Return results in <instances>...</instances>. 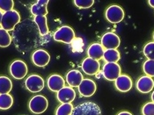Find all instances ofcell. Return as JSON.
Instances as JSON below:
<instances>
[{"mask_svg": "<svg viewBox=\"0 0 154 115\" xmlns=\"http://www.w3.org/2000/svg\"><path fill=\"white\" fill-rule=\"evenodd\" d=\"M9 71L13 78L20 80L26 76L28 69L27 65L22 60H15L11 63Z\"/></svg>", "mask_w": 154, "mask_h": 115, "instance_id": "obj_5", "label": "cell"}, {"mask_svg": "<svg viewBox=\"0 0 154 115\" xmlns=\"http://www.w3.org/2000/svg\"><path fill=\"white\" fill-rule=\"evenodd\" d=\"M122 69L118 63L107 62L103 66L102 74L103 77L108 81H116L121 76Z\"/></svg>", "mask_w": 154, "mask_h": 115, "instance_id": "obj_8", "label": "cell"}, {"mask_svg": "<svg viewBox=\"0 0 154 115\" xmlns=\"http://www.w3.org/2000/svg\"><path fill=\"white\" fill-rule=\"evenodd\" d=\"M117 115H132V113H131L130 112H121Z\"/></svg>", "mask_w": 154, "mask_h": 115, "instance_id": "obj_31", "label": "cell"}, {"mask_svg": "<svg viewBox=\"0 0 154 115\" xmlns=\"http://www.w3.org/2000/svg\"><path fill=\"white\" fill-rule=\"evenodd\" d=\"M152 102L154 103V91L152 93Z\"/></svg>", "mask_w": 154, "mask_h": 115, "instance_id": "obj_34", "label": "cell"}, {"mask_svg": "<svg viewBox=\"0 0 154 115\" xmlns=\"http://www.w3.org/2000/svg\"><path fill=\"white\" fill-rule=\"evenodd\" d=\"M104 53H105L104 47L100 43H93L87 48L88 57L93 58V59L97 60V61L103 58Z\"/></svg>", "mask_w": 154, "mask_h": 115, "instance_id": "obj_19", "label": "cell"}, {"mask_svg": "<svg viewBox=\"0 0 154 115\" xmlns=\"http://www.w3.org/2000/svg\"><path fill=\"white\" fill-rule=\"evenodd\" d=\"M12 83L11 79L7 77H0V95L1 94H9L12 91Z\"/></svg>", "mask_w": 154, "mask_h": 115, "instance_id": "obj_22", "label": "cell"}, {"mask_svg": "<svg viewBox=\"0 0 154 115\" xmlns=\"http://www.w3.org/2000/svg\"><path fill=\"white\" fill-rule=\"evenodd\" d=\"M143 70L148 77H154V60H147L143 64Z\"/></svg>", "mask_w": 154, "mask_h": 115, "instance_id": "obj_26", "label": "cell"}, {"mask_svg": "<svg viewBox=\"0 0 154 115\" xmlns=\"http://www.w3.org/2000/svg\"><path fill=\"white\" fill-rule=\"evenodd\" d=\"M71 115H102L100 106L96 103L87 101L74 107Z\"/></svg>", "mask_w": 154, "mask_h": 115, "instance_id": "obj_1", "label": "cell"}, {"mask_svg": "<svg viewBox=\"0 0 154 115\" xmlns=\"http://www.w3.org/2000/svg\"><path fill=\"white\" fill-rule=\"evenodd\" d=\"M34 21L37 25L41 35L44 36L48 34V27L46 16H36L34 19Z\"/></svg>", "mask_w": 154, "mask_h": 115, "instance_id": "obj_20", "label": "cell"}, {"mask_svg": "<svg viewBox=\"0 0 154 115\" xmlns=\"http://www.w3.org/2000/svg\"><path fill=\"white\" fill-rule=\"evenodd\" d=\"M13 104V98L10 94L0 95V110H8Z\"/></svg>", "mask_w": 154, "mask_h": 115, "instance_id": "obj_23", "label": "cell"}, {"mask_svg": "<svg viewBox=\"0 0 154 115\" xmlns=\"http://www.w3.org/2000/svg\"><path fill=\"white\" fill-rule=\"evenodd\" d=\"M73 109L74 107L71 103L61 104L57 108L56 115H71Z\"/></svg>", "mask_w": 154, "mask_h": 115, "instance_id": "obj_25", "label": "cell"}, {"mask_svg": "<svg viewBox=\"0 0 154 115\" xmlns=\"http://www.w3.org/2000/svg\"><path fill=\"white\" fill-rule=\"evenodd\" d=\"M79 92L82 97H91L96 92V83L94 81L89 78H85L82 81L80 85L78 87Z\"/></svg>", "mask_w": 154, "mask_h": 115, "instance_id": "obj_12", "label": "cell"}, {"mask_svg": "<svg viewBox=\"0 0 154 115\" xmlns=\"http://www.w3.org/2000/svg\"><path fill=\"white\" fill-rule=\"evenodd\" d=\"M143 115H154V103L148 102L142 107Z\"/></svg>", "mask_w": 154, "mask_h": 115, "instance_id": "obj_30", "label": "cell"}, {"mask_svg": "<svg viewBox=\"0 0 154 115\" xmlns=\"http://www.w3.org/2000/svg\"><path fill=\"white\" fill-rule=\"evenodd\" d=\"M106 19L108 22L112 24L120 23L124 19V11L117 5H112L106 10Z\"/></svg>", "mask_w": 154, "mask_h": 115, "instance_id": "obj_6", "label": "cell"}, {"mask_svg": "<svg viewBox=\"0 0 154 115\" xmlns=\"http://www.w3.org/2000/svg\"><path fill=\"white\" fill-rule=\"evenodd\" d=\"M143 52L144 56L148 60H154V41L149 42L143 47Z\"/></svg>", "mask_w": 154, "mask_h": 115, "instance_id": "obj_27", "label": "cell"}, {"mask_svg": "<svg viewBox=\"0 0 154 115\" xmlns=\"http://www.w3.org/2000/svg\"><path fill=\"white\" fill-rule=\"evenodd\" d=\"M74 4L77 7L80 9H87L93 6V5L94 4V0H75Z\"/></svg>", "mask_w": 154, "mask_h": 115, "instance_id": "obj_29", "label": "cell"}, {"mask_svg": "<svg viewBox=\"0 0 154 115\" xmlns=\"http://www.w3.org/2000/svg\"><path fill=\"white\" fill-rule=\"evenodd\" d=\"M26 88L30 92L36 93L41 92L44 88V80L43 78L36 74H32L25 81Z\"/></svg>", "mask_w": 154, "mask_h": 115, "instance_id": "obj_7", "label": "cell"}, {"mask_svg": "<svg viewBox=\"0 0 154 115\" xmlns=\"http://www.w3.org/2000/svg\"><path fill=\"white\" fill-rule=\"evenodd\" d=\"M48 101L43 95L34 96L28 103L29 110L35 114H41L47 110Z\"/></svg>", "mask_w": 154, "mask_h": 115, "instance_id": "obj_3", "label": "cell"}, {"mask_svg": "<svg viewBox=\"0 0 154 115\" xmlns=\"http://www.w3.org/2000/svg\"><path fill=\"white\" fill-rule=\"evenodd\" d=\"M50 61V55L44 49H37L32 55L33 63L40 68L47 66Z\"/></svg>", "mask_w": 154, "mask_h": 115, "instance_id": "obj_10", "label": "cell"}, {"mask_svg": "<svg viewBox=\"0 0 154 115\" xmlns=\"http://www.w3.org/2000/svg\"><path fill=\"white\" fill-rule=\"evenodd\" d=\"M48 0H38L35 4L32 5V6L30 8V12L35 17L46 16L48 14Z\"/></svg>", "mask_w": 154, "mask_h": 115, "instance_id": "obj_18", "label": "cell"}, {"mask_svg": "<svg viewBox=\"0 0 154 115\" xmlns=\"http://www.w3.org/2000/svg\"><path fill=\"white\" fill-rule=\"evenodd\" d=\"M121 44V40L115 33H106L101 37V45L106 50L108 49H117Z\"/></svg>", "mask_w": 154, "mask_h": 115, "instance_id": "obj_9", "label": "cell"}, {"mask_svg": "<svg viewBox=\"0 0 154 115\" xmlns=\"http://www.w3.org/2000/svg\"><path fill=\"white\" fill-rule=\"evenodd\" d=\"M20 22V13L15 10H12L9 12H4L1 26L3 29L9 32V31H12L14 27Z\"/></svg>", "mask_w": 154, "mask_h": 115, "instance_id": "obj_2", "label": "cell"}, {"mask_svg": "<svg viewBox=\"0 0 154 115\" xmlns=\"http://www.w3.org/2000/svg\"><path fill=\"white\" fill-rule=\"evenodd\" d=\"M12 43V38L10 34L3 29L2 27L0 28V47H7L11 45Z\"/></svg>", "mask_w": 154, "mask_h": 115, "instance_id": "obj_24", "label": "cell"}, {"mask_svg": "<svg viewBox=\"0 0 154 115\" xmlns=\"http://www.w3.org/2000/svg\"><path fill=\"white\" fill-rule=\"evenodd\" d=\"M65 80L68 83V84L71 87H79L80 83L84 80L82 73L78 69H72L70 70L65 77Z\"/></svg>", "mask_w": 154, "mask_h": 115, "instance_id": "obj_16", "label": "cell"}, {"mask_svg": "<svg viewBox=\"0 0 154 115\" xmlns=\"http://www.w3.org/2000/svg\"><path fill=\"white\" fill-rule=\"evenodd\" d=\"M148 4L150 5V6H152V7L154 8V0H149L148 1Z\"/></svg>", "mask_w": 154, "mask_h": 115, "instance_id": "obj_32", "label": "cell"}, {"mask_svg": "<svg viewBox=\"0 0 154 115\" xmlns=\"http://www.w3.org/2000/svg\"><path fill=\"white\" fill-rule=\"evenodd\" d=\"M76 98V92L71 86H64L57 92V98L60 103H71Z\"/></svg>", "mask_w": 154, "mask_h": 115, "instance_id": "obj_13", "label": "cell"}, {"mask_svg": "<svg viewBox=\"0 0 154 115\" xmlns=\"http://www.w3.org/2000/svg\"><path fill=\"white\" fill-rule=\"evenodd\" d=\"M81 68L84 72L88 76H94L99 71L100 68V63L99 61L94 60L93 58L87 57L84 59L81 64Z\"/></svg>", "mask_w": 154, "mask_h": 115, "instance_id": "obj_11", "label": "cell"}, {"mask_svg": "<svg viewBox=\"0 0 154 115\" xmlns=\"http://www.w3.org/2000/svg\"><path fill=\"white\" fill-rule=\"evenodd\" d=\"M153 41H154V34H153Z\"/></svg>", "mask_w": 154, "mask_h": 115, "instance_id": "obj_35", "label": "cell"}, {"mask_svg": "<svg viewBox=\"0 0 154 115\" xmlns=\"http://www.w3.org/2000/svg\"><path fill=\"white\" fill-rule=\"evenodd\" d=\"M103 58L107 62L117 63V62L121 58V55L117 49H108V50H105Z\"/></svg>", "mask_w": 154, "mask_h": 115, "instance_id": "obj_21", "label": "cell"}, {"mask_svg": "<svg viewBox=\"0 0 154 115\" xmlns=\"http://www.w3.org/2000/svg\"><path fill=\"white\" fill-rule=\"evenodd\" d=\"M75 39L74 30L69 26H62L54 34V40L56 41L71 44Z\"/></svg>", "mask_w": 154, "mask_h": 115, "instance_id": "obj_4", "label": "cell"}, {"mask_svg": "<svg viewBox=\"0 0 154 115\" xmlns=\"http://www.w3.org/2000/svg\"><path fill=\"white\" fill-rule=\"evenodd\" d=\"M133 83L131 78L128 75H121L115 81L116 88L121 92H127L131 91Z\"/></svg>", "mask_w": 154, "mask_h": 115, "instance_id": "obj_17", "label": "cell"}, {"mask_svg": "<svg viewBox=\"0 0 154 115\" xmlns=\"http://www.w3.org/2000/svg\"><path fill=\"white\" fill-rule=\"evenodd\" d=\"M136 87L137 91L141 93H144V94L149 93L152 92L154 88V81L151 77L143 76L137 81Z\"/></svg>", "mask_w": 154, "mask_h": 115, "instance_id": "obj_15", "label": "cell"}, {"mask_svg": "<svg viewBox=\"0 0 154 115\" xmlns=\"http://www.w3.org/2000/svg\"><path fill=\"white\" fill-rule=\"evenodd\" d=\"M3 15H4V12L2 11H0V26H1V22H2V19H3Z\"/></svg>", "mask_w": 154, "mask_h": 115, "instance_id": "obj_33", "label": "cell"}, {"mask_svg": "<svg viewBox=\"0 0 154 115\" xmlns=\"http://www.w3.org/2000/svg\"><path fill=\"white\" fill-rule=\"evenodd\" d=\"M14 2L12 0H0V11L2 12H9L13 10Z\"/></svg>", "mask_w": 154, "mask_h": 115, "instance_id": "obj_28", "label": "cell"}, {"mask_svg": "<svg viewBox=\"0 0 154 115\" xmlns=\"http://www.w3.org/2000/svg\"><path fill=\"white\" fill-rule=\"evenodd\" d=\"M48 87L51 92H58L65 86L64 78L58 74H53L48 77L47 80Z\"/></svg>", "mask_w": 154, "mask_h": 115, "instance_id": "obj_14", "label": "cell"}]
</instances>
